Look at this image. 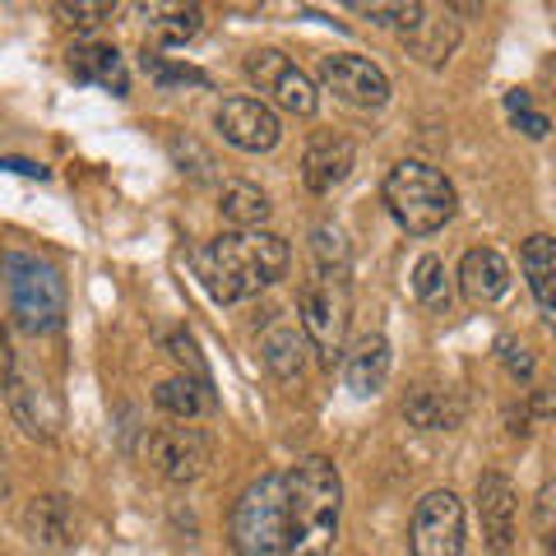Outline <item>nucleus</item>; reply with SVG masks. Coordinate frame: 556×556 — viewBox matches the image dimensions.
I'll list each match as a JSON object with an SVG mask.
<instances>
[{"mask_svg": "<svg viewBox=\"0 0 556 556\" xmlns=\"http://www.w3.org/2000/svg\"><path fill=\"white\" fill-rule=\"evenodd\" d=\"M288 265H292L288 241L265 228L223 232L195 251V274L218 306H232L241 298H255V292L274 288L288 274Z\"/></svg>", "mask_w": 556, "mask_h": 556, "instance_id": "1", "label": "nucleus"}, {"mask_svg": "<svg viewBox=\"0 0 556 556\" xmlns=\"http://www.w3.org/2000/svg\"><path fill=\"white\" fill-rule=\"evenodd\" d=\"M288 486V552L283 556H329L343 515V478L325 455H311L283 473Z\"/></svg>", "mask_w": 556, "mask_h": 556, "instance_id": "2", "label": "nucleus"}, {"mask_svg": "<svg viewBox=\"0 0 556 556\" xmlns=\"http://www.w3.org/2000/svg\"><path fill=\"white\" fill-rule=\"evenodd\" d=\"M0 288H5L10 302V320L24 329V334H56L65 325V274L51 265V260L33 255V251H0Z\"/></svg>", "mask_w": 556, "mask_h": 556, "instance_id": "3", "label": "nucleus"}, {"mask_svg": "<svg viewBox=\"0 0 556 556\" xmlns=\"http://www.w3.org/2000/svg\"><path fill=\"white\" fill-rule=\"evenodd\" d=\"M380 195H386V208L390 218L404 228L408 237H431L441 232L450 218H455L459 208V195L450 177L441 167H431L422 159H404L386 172V186H380Z\"/></svg>", "mask_w": 556, "mask_h": 556, "instance_id": "4", "label": "nucleus"}, {"mask_svg": "<svg viewBox=\"0 0 556 556\" xmlns=\"http://www.w3.org/2000/svg\"><path fill=\"white\" fill-rule=\"evenodd\" d=\"M228 543L237 556H283L288 552V486L283 473L255 478L228 515Z\"/></svg>", "mask_w": 556, "mask_h": 556, "instance_id": "5", "label": "nucleus"}, {"mask_svg": "<svg viewBox=\"0 0 556 556\" xmlns=\"http://www.w3.org/2000/svg\"><path fill=\"white\" fill-rule=\"evenodd\" d=\"M348 311H353V306H348V283H343V278L316 274L302 288V298H298L302 339H306L311 353L325 362V367L343 362V348H348Z\"/></svg>", "mask_w": 556, "mask_h": 556, "instance_id": "6", "label": "nucleus"}, {"mask_svg": "<svg viewBox=\"0 0 556 556\" xmlns=\"http://www.w3.org/2000/svg\"><path fill=\"white\" fill-rule=\"evenodd\" d=\"M408 552L413 556H459L464 552V501L437 486L417 501L413 525H408Z\"/></svg>", "mask_w": 556, "mask_h": 556, "instance_id": "7", "label": "nucleus"}, {"mask_svg": "<svg viewBox=\"0 0 556 556\" xmlns=\"http://www.w3.org/2000/svg\"><path fill=\"white\" fill-rule=\"evenodd\" d=\"M247 75L260 93H269V108H283L292 116H311L320 108V93H316V79L306 75V70L292 65L283 51H251L247 56Z\"/></svg>", "mask_w": 556, "mask_h": 556, "instance_id": "8", "label": "nucleus"}, {"mask_svg": "<svg viewBox=\"0 0 556 556\" xmlns=\"http://www.w3.org/2000/svg\"><path fill=\"white\" fill-rule=\"evenodd\" d=\"M208 455H214V441H208L204 427H159L149 431L144 441V459L153 464V473L167 478V482H195L204 468H208Z\"/></svg>", "mask_w": 556, "mask_h": 556, "instance_id": "9", "label": "nucleus"}, {"mask_svg": "<svg viewBox=\"0 0 556 556\" xmlns=\"http://www.w3.org/2000/svg\"><path fill=\"white\" fill-rule=\"evenodd\" d=\"M320 79L339 102H348V108H357V112H380L390 102V75L376 61L353 56V51L325 56L320 61Z\"/></svg>", "mask_w": 556, "mask_h": 556, "instance_id": "10", "label": "nucleus"}, {"mask_svg": "<svg viewBox=\"0 0 556 556\" xmlns=\"http://www.w3.org/2000/svg\"><path fill=\"white\" fill-rule=\"evenodd\" d=\"M5 404H10V417H14V427H20L24 437H33V441H56L61 437L65 404L42 376L14 371L10 386H5Z\"/></svg>", "mask_w": 556, "mask_h": 556, "instance_id": "11", "label": "nucleus"}, {"mask_svg": "<svg viewBox=\"0 0 556 556\" xmlns=\"http://www.w3.org/2000/svg\"><path fill=\"white\" fill-rule=\"evenodd\" d=\"M218 135L241 153H269L283 139V121L265 98H223L214 112Z\"/></svg>", "mask_w": 556, "mask_h": 556, "instance_id": "12", "label": "nucleus"}, {"mask_svg": "<svg viewBox=\"0 0 556 556\" xmlns=\"http://www.w3.org/2000/svg\"><path fill=\"white\" fill-rule=\"evenodd\" d=\"M473 506H478V525L492 556H510L515 547V529H519V496L515 482L506 473H482L473 486Z\"/></svg>", "mask_w": 556, "mask_h": 556, "instance_id": "13", "label": "nucleus"}, {"mask_svg": "<svg viewBox=\"0 0 556 556\" xmlns=\"http://www.w3.org/2000/svg\"><path fill=\"white\" fill-rule=\"evenodd\" d=\"M353 167H357L353 139H343L334 130L316 135L306 144V153H302V181H306L311 195H329V190H339L348 177H353Z\"/></svg>", "mask_w": 556, "mask_h": 556, "instance_id": "14", "label": "nucleus"}, {"mask_svg": "<svg viewBox=\"0 0 556 556\" xmlns=\"http://www.w3.org/2000/svg\"><path fill=\"white\" fill-rule=\"evenodd\" d=\"M390 367H394V353L386 334H362L353 348H343V386L357 399H371L386 390Z\"/></svg>", "mask_w": 556, "mask_h": 556, "instance_id": "15", "label": "nucleus"}, {"mask_svg": "<svg viewBox=\"0 0 556 556\" xmlns=\"http://www.w3.org/2000/svg\"><path fill=\"white\" fill-rule=\"evenodd\" d=\"M510 260L492 251V247H473V251H464L459 260V292L473 306H492L501 302L510 292Z\"/></svg>", "mask_w": 556, "mask_h": 556, "instance_id": "16", "label": "nucleus"}, {"mask_svg": "<svg viewBox=\"0 0 556 556\" xmlns=\"http://www.w3.org/2000/svg\"><path fill=\"white\" fill-rule=\"evenodd\" d=\"M70 75L79 84H98V89H108L116 98L130 93V75H126L121 51L112 42H98V38H79L70 47Z\"/></svg>", "mask_w": 556, "mask_h": 556, "instance_id": "17", "label": "nucleus"}, {"mask_svg": "<svg viewBox=\"0 0 556 556\" xmlns=\"http://www.w3.org/2000/svg\"><path fill=\"white\" fill-rule=\"evenodd\" d=\"M24 538L47 556H61L75 543V510L65 496H38L24 510Z\"/></svg>", "mask_w": 556, "mask_h": 556, "instance_id": "18", "label": "nucleus"}, {"mask_svg": "<svg viewBox=\"0 0 556 556\" xmlns=\"http://www.w3.org/2000/svg\"><path fill=\"white\" fill-rule=\"evenodd\" d=\"M306 353L311 348L302 339V329L288 325V320H278L260 334V362H265V371L274 380H298L306 371Z\"/></svg>", "mask_w": 556, "mask_h": 556, "instance_id": "19", "label": "nucleus"}, {"mask_svg": "<svg viewBox=\"0 0 556 556\" xmlns=\"http://www.w3.org/2000/svg\"><path fill=\"white\" fill-rule=\"evenodd\" d=\"M519 269L529 278V292L538 311L552 320L556 316V241L547 232H533L525 241V251H519Z\"/></svg>", "mask_w": 556, "mask_h": 556, "instance_id": "20", "label": "nucleus"}, {"mask_svg": "<svg viewBox=\"0 0 556 556\" xmlns=\"http://www.w3.org/2000/svg\"><path fill=\"white\" fill-rule=\"evenodd\" d=\"M404 38V47H408V56L413 61H422L427 70H441L450 56H455V47H459V24L450 20H431V10L417 20L408 33H399Z\"/></svg>", "mask_w": 556, "mask_h": 556, "instance_id": "21", "label": "nucleus"}, {"mask_svg": "<svg viewBox=\"0 0 556 556\" xmlns=\"http://www.w3.org/2000/svg\"><path fill=\"white\" fill-rule=\"evenodd\" d=\"M404 417L422 431H455L464 422V399L455 390H437V386H417L404 399Z\"/></svg>", "mask_w": 556, "mask_h": 556, "instance_id": "22", "label": "nucleus"}, {"mask_svg": "<svg viewBox=\"0 0 556 556\" xmlns=\"http://www.w3.org/2000/svg\"><path fill=\"white\" fill-rule=\"evenodd\" d=\"M218 208H223V218L232 223L237 232H255L260 223L269 218V195L260 186H251V181H223V190H218Z\"/></svg>", "mask_w": 556, "mask_h": 556, "instance_id": "23", "label": "nucleus"}, {"mask_svg": "<svg viewBox=\"0 0 556 556\" xmlns=\"http://www.w3.org/2000/svg\"><path fill=\"white\" fill-rule=\"evenodd\" d=\"M153 404H159L163 413H172V417H181V422H190V417L214 408V394H208V380L172 376V380H163V386L153 390Z\"/></svg>", "mask_w": 556, "mask_h": 556, "instance_id": "24", "label": "nucleus"}, {"mask_svg": "<svg viewBox=\"0 0 556 556\" xmlns=\"http://www.w3.org/2000/svg\"><path fill=\"white\" fill-rule=\"evenodd\" d=\"M311 255H316V274L343 278V283H348V269H353V251H348L343 228H334V223H320V228L311 232Z\"/></svg>", "mask_w": 556, "mask_h": 556, "instance_id": "25", "label": "nucleus"}, {"mask_svg": "<svg viewBox=\"0 0 556 556\" xmlns=\"http://www.w3.org/2000/svg\"><path fill=\"white\" fill-rule=\"evenodd\" d=\"M153 14H159V20H153V42H163V47H186L204 28L200 5H163Z\"/></svg>", "mask_w": 556, "mask_h": 556, "instance_id": "26", "label": "nucleus"}, {"mask_svg": "<svg viewBox=\"0 0 556 556\" xmlns=\"http://www.w3.org/2000/svg\"><path fill=\"white\" fill-rule=\"evenodd\" d=\"M413 298L422 306H445L450 302V283H445V260L441 255H422L413 265Z\"/></svg>", "mask_w": 556, "mask_h": 556, "instance_id": "27", "label": "nucleus"}, {"mask_svg": "<svg viewBox=\"0 0 556 556\" xmlns=\"http://www.w3.org/2000/svg\"><path fill=\"white\" fill-rule=\"evenodd\" d=\"M144 70H149V79L163 84V89H172V84H195V89H208L204 70L181 65V61H167V56H159V51H144Z\"/></svg>", "mask_w": 556, "mask_h": 556, "instance_id": "28", "label": "nucleus"}, {"mask_svg": "<svg viewBox=\"0 0 556 556\" xmlns=\"http://www.w3.org/2000/svg\"><path fill=\"white\" fill-rule=\"evenodd\" d=\"M506 112H510V121H515V126L519 130H525L529 139H547V116L543 112H533V98L525 93V89H510L506 93Z\"/></svg>", "mask_w": 556, "mask_h": 556, "instance_id": "29", "label": "nucleus"}, {"mask_svg": "<svg viewBox=\"0 0 556 556\" xmlns=\"http://www.w3.org/2000/svg\"><path fill=\"white\" fill-rule=\"evenodd\" d=\"M167 353L181 362L186 376L208 380V371H204V357H200V343H195V334H190V329H172V334H167Z\"/></svg>", "mask_w": 556, "mask_h": 556, "instance_id": "30", "label": "nucleus"}, {"mask_svg": "<svg viewBox=\"0 0 556 556\" xmlns=\"http://www.w3.org/2000/svg\"><path fill=\"white\" fill-rule=\"evenodd\" d=\"M167 153H172V163H177L181 172H186V163H195V167H190V177H208V167H214V159H208L195 139H181V135L167 139Z\"/></svg>", "mask_w": 556, "mask_h": 556, "instance_id": "31", "label": "nucleus"}, {"mask_svg": "<svg viewBox=\"0 0 556 556\" xmlns=\"http://www.w3.org/2000/svg\"><path fill=\"white\" fill-rule=\"evenodd\" d=\"M496 348H501V362H506V371H510L515 380H533V367H538V362H533L529 348H519L515 339H501Z\"/></svg>", "mask_w": 556, "mask_h": 556, "instance_id": "32", "label": "nucleus"}, {"mask_svg": "<svg viewBox=\"0 0 556 556\" xmlns=\"http://www.w3.org/2000/svg\"><path fill=\"white\" fill-rule=\"evenodd\" d=\"M56 14H65V20L79 28H98L102 20H112L116 5H108V0H98V5H56Z\"/></svg>", "mask_w": 556, "mask_h": 556, "instance_id": "33", "label": "nucleus"}, {"mask_svg": "<svg viewBox=\"0 0 556 556\" xmlns=\"http://www.w3.org/2000/svg\"><path fill=\"white\" fill-rule=\"evenodd\" d=\"M552 496H556V486L547 482L543 492H538V538H543V543H552Z\"/></svg>", "mask_w": 556, "mask_h": 556, "instance_id": "34", "label": "nucleus"}, {"mask_svg": "<svg viewBox=\"0 0 556 556\" xmlns=\"http://www.w3.org/2000/svg\"><path fill=\"white\" fill-rule=\"evenodd\" d=\"M0 172H20V177H38L47 181V167L33 163V159H0Z\"/></svg>", "mask_w": 556, "mask_h": 556, "instance_id": "35", "label": "nucleus"}, {"mask_svg": "<svg viewBox=\"0 0 556 556\" xmlns=\"http://www.w3.org/2000/svg\"><path fill=\"white\" fill-rule=\"evenodd\" d=\"M14 371H20V367H14V353H10V334L0 329V390L10 386V376H14Z\"/></svg>", "mask_w": 556, "mask_h": 556, "instance_id": "36", "label": "nucleus"}, {"mask_svg": "<svg viewBox=\"0 0 556 556\" xmlns=\"http://www.w3.org/2000/svg\"><path fill=\"white\" fill-rule=\"evenodd\" d=\"M533 413H538V417H547V413H552V394H547V390H538V394H533Z\"/></svg>", "mask_w": 556, "mask_h": 556, "instance_id": "37", "label": "nucleus"}, {"mask_svg": "<svg viewBox=\"0 0 556 556\" xmlns=\"http://www.w3.org/2000/svg\"><path fill=\"white\" fill-rule=\"evenodd\" d=\"M10 492V478H5V445H0V496Z\"/></svg>", "mask_w": 556, "mask_h": 556, "instance_id": "38", "label": "nucleus"}]
</instances>
